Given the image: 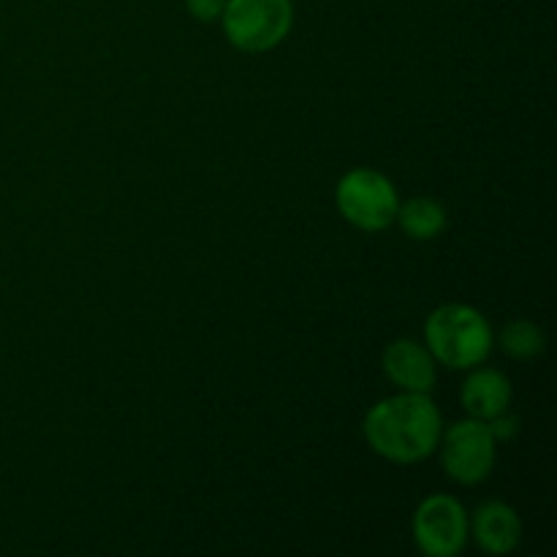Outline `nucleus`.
<instances>
[{"label": "nucleus", "mask_w": 557, "mask_h": 557, "mask_svg": "<svg viewBox=\"0 0 557 557\" xmlns=\"http://www.w3.org/2000/svg\"><path fill=\"white\" fill-rule=\"evenodd\" d=\"M362 433L375 455L397 466H411L438 449L444 422L430 395L400 392L370 408Z\"/></svg>", "instance_id": "obj_1"}, {"label": "nucleus", "mask_w": 557, "mask_h": 557, "mask_svg": "<svg viewBox=\"0 0 557 557\" xmlns=\"http://www.w3.org/2000/svg\"><path fill=\"white\" fill-rule=\"evenodd\" d=\"M424 341L435 362L451 370H471L487 362L493 351V326L471 305L449 302L430 313Z\"/></svg>", "instance_id": "obj_2"}, {"label": "nucleus", "mask_w": 557, "mask_h": 557, "mask_svg": "<svg viewBox=\"0 0 557 557\" xmlns=\"http://www.w3.org/2000/svg\"><path fill=\"white\" fill-rule=\"evenodd\" d=\"M223 33L243 52H270L286 41L294 25L292 0H226Z\"/></svg>", "instance_id": "obj_3"}, {"label": "nucleus", "mask_w": 557, "mask_h": 557, "mask_svg": "<svg viewBox=\"0 0 557 557\" xmlns=\"http://www.w3.org/2000/svg\"><path fill=\"white\" fill-rule=\"evenodd\" d=\"M335 201L341 215L362 232L389 228L397 218V207H400L392 180L375 169H351L348 174H343L335 190Z\"/></svg>", "instance_id": "obj_4"}, {"label": "nucleus", "mask_w": 557, "mask_h": 557, "mask_svg": "<svg viewBox=\"0 0 557 557\" xmlns=\"http://www.w3.org/2000/svg\"><path fill=\"white\" fill-rule=\"evenodd\" d=\"M441 462L451 482L482 484L495 466V438L482 419H462L441 433Z\"/></svg>", "instance_id": "obj_5"}, {"label": "nucleus", "mask_w": 557, "mask_h": 557, "mask_svg": "<svg viewBox=\"0 0 557 557\" xmlns=\"http://www.w3.org/2000/svg\"><path fill=\"white\" fill-rule=\"evenodd\" d=\"M471 520L451 495H430L413 511V539L419 553L430 557H455L466 549Z\"/></svg>", "instance_id": "obj_6"}, {"label": "nucleus", "mask_w": 557, "mask_h": 557, "mask_svg": "<svg viewBox=\"0 0 557 557\" xmlns=\"http://www.w3.org/2000/svg\"><path fill=\"white\" fill-rule=\"evenodd\" d=\"M386 379L403 392H422L430 395L435 386V359L428 346L417 341H395L386 346L381 359Z\"/></svg>", "instance_id": "obj_7"}, {"label": "nucleus", "mask_w": 557, "mask_h": 557, "mask_svg": "<svg viewBox=\"0 0 557 557\" xmlns=\"http://www.w3.org/2000/svg\"><path fill=\"white\" fill-rule=\"evenodd\" d=\"M473 373L468 375L466 384L460 389L462 408L468 411V417L482 419V422H490L498 413L509 411L511 406V381L506 379L500 370L495 368H471Z\"/></svg>", "instance_id": "obj_8"}, {"label": "nucleus", "mask_w": 557, "mask_h": 557, "mask_svg": "<svg viewBox=\"0 0 557 557\" xmlns=\"http://www.w3.org/2000/svg\"><path fill=\"white\" fill-rule=\"evenodd\" d=\"M471 533L487 555H509L522 539L520 515L500 500H487L473 515Z\"/></svg>", "instance_id": "obj_9"}, {"label": "nucleus", "mask_w": 557, "mask_h": 557, "mask_svg": "<svg viewBox=\"0 0 557 557\" xmlns=\"http://www.w3.org/2000/svg\"><path fill=\"white\" fill-rule=\"evenodd\" d=\"M395 221L400 223V228L408 237L419 239V243L441 237L446 226H449L446 207L438 199H430V196H413L406 205L397 207Z\"/></svg>", "instance_id": "obj_10"}, {"label": "nucleus", "mask_w": 557, "mask_h": 557, "mask_svg": "<svg viewBox=\"0 0 557 557\" xmlns=\"http://www.w3.org/2000/svg\"><path fill=\"white\" fill-rule=\"evenodd\" d=\"M498 343L500 348H504L506 357L528 362V359H536L539 354L544 351L547 337H544L542 326L539 324H533V321L528 319H517V321H509V324L500 330Z\"/></svg>", "instance_id": "obj_11"}, {"label": "nucleus", "mask_w": 557, "mask_h": 557, "mask_svg": "<svg viewBox=\"0 0 557 557\" xmlns=\"http://www.w3.org/2000/svg\"><path fill=\"white\" fill-rule=\"evenodd\" d=\"M487 428H490V433H493L495 444H498V441H511L517 435V430H520V419L509 417V411H504V413H498V417L490 419Z\"/></svg>", "instance_id": "obj_12"}, {"label": "nucleus", "mask_w": 557, "mask_h": 557, "mask_svg": "<svg viewBox=\"0 0 557 557\" xmlns=\"http://www.w3.org/2000/svg\"><path fill=\"white\" fill-rule=\"evenodd\" d=\"M185 5L199 22H215L221 20L226 0H185Z\"/></svg>", "instance_id": "obj_13"}]
</instances>
